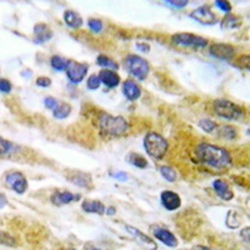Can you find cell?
I'll use <instances>...</instances> for the list:
<instances>
[{
	"instance_id": "obj_1",
	"label": "cell",
	"mask_w": 250,
	"mask_h": 250,
	"mask_svg": "<svg viewBox=\"0 0 250 250\" xmlns=\"http://www.w3.org/2000/svg\"><path fill=\"white\" fill-rule=\"evenodd\" d=\"M195 155L196 159L203 165L216 171L227 170L233 162L230 153L227 149L208 143H200L196 145Z\"/></svg>"
},
{
	"instance_id": "obj_2",
	"label": "cell",
	"mask_w": 250,
	"mask_h": 250,
	"mask_svg": "<svg viewBox=\"0 0 250 250\" xmlns=\"http://www.w3.org/2000/svg\"><path fill=\"white\" fill-rule=\"evenodd\" d=\"M99 131L103 137L119 138L125 135L129 130V124L126 119L120 115H110L108 113H102L98 119Z\"/></svg>"
},
{
	"instance_id": "obj_3",
	"label": "cell",
	"mask_w": 250,
	"mask_h": 250,
	"mask_svg": "<svg viewBox=\"0 0 250 250\" xmlns=\"http://www.w3.org/2000/svg\"><path fill=\"white\" fill-rule=\"evenodd\" d=\"M144 148L150 158L160 160L164 158L165 153L168 151V142L160 134L150 131L144 138Z\"/></svg>"
},
{
	"instance_id": "obj_4",
	"label": "cell",
	"mask_w": 250,
	"mask_h": 250,
	"mask_svg": "<svg viewBox=\"0 0 250 250\" xmlns=\"http://www.w3.org/2000/svg\"><path fill=\"white\" fill-rule=\"evenodd\" d=\"M124 66L128 70L129 74H131L135 79L140 80V82L145 80V78L148 77L149 70H150L149 62L144 58L135 54H130L125 58Z\"/></svg>"
},
{
	"instance_id": "obj_5",
	"label": "cell",
	"mask_w": 250,
	"mask_h": 250,
	"mask_svg": "<svg viewBox=\"0 0 250 250\" xmlns=\"http://www.w3.org/2000/svg\"><path fill=\"white\" fill-rule=\"evenodd\" d=\"M213 109L218 117L227 120H238L243 115V109L236 105L235 103L227 99L214 100Z\"/></svg>"
},
{
	"instance_id": "obj_6",
	"label": "cell",
	"mask_w": 250,
	"mask_h": 250,
	"mask_svg": "<svg viewBox=\"0 0 250 250\" xmlns=\"http://www.w3.org/2000/svg\"><path fill=\"white\" fill-rule=\"evenodd\" d=\"M171 42L175 45L184 46V48H191L195 50H202L207 48L208 40L199 35L190 34V33H178L171 37Z\"/></svg>"
},
{
	"instance_id": "obj_7",
	"label": "cell",
	"mask_w": 250,
	"mask_h": 250,
	"mask_svg": "<svg viewBox=\"0 0 250 250\" xmlns=\"http://www.w3.org/2000/svg\"><path fill=\"white\" fill-rule=\"evenodd\" d=\"M88 69L89 66L86 64L78 62L75 60H69L68 66L65 69L66 77L73 84H79L88 74Z\"/></svg>"
},
{
	"instance_id": "obj_8",
	"label": "cell",
	"mask_w": 250,
	"mask_h": 250,
	"mask_svg": "<svg viewBox=\"0 0 250 250\" xmlns=\"http://www.w3.org/2000/svg\"><path fill=\"white\" fill-rule=\"evenodd\" d=\"M5 183L18 194H24L28 189V180L20 171H9L5 175Z\"/></svg>"
},
{
	"instance_id": "obj_9",
	"label": "cell",
	"mask_w": 250,
	"mask_h": 250,
	"mask_svg": "<svg viewBox=\"0 0 250 250\" xmlns=\"http://www.w3.org/2000/svg\"><path fill=\"white\" fill-rule=\"evenodd\" d=\"M190 18L199 21L200 24H204V25H214V24L218 23V17L215 15V13H213V10L209 6L205 5L193 10L190 13Z\"/></svg>"
},
{
	"instance_id": "obj_10",
	"label": "cell",
	"mask_w": 250,
	"mask_h": 250,
	"mask_svg": "<svg viewBox=\"0 0 250 250\" xmlns=\"http://www.w3.org/2000/svg\"><path fill=\"white\" fill-rule=\"evenodd\" d=\"M210 55L222 60H231L235 57V48L230 44L218 43L210 46Z\"/></svg>"
},
{
	"instance_id": "obj_11",
	"label": "cell",
	"mask_w": 250,
	"mask_h": 250,
	"mask_svg": "<svg viewBox=\"0 0 250 250\" xmlns=\"http://www.w3.org/2000/svg\"><path fill=\"white\" fill-rule=\"evenodd\" d=\"M160 203H162L163 208H165L168 211H174L180 208L182 199H180L179 194L171 190H164L160 194Z\"/></svg>"
},
{
	"instance_id": "obj_12",
	"label": "cell",
	"mask_w": 250,
	"mask_h": 250,
	"mask_svg": "<svg viewBox=\"0 0 250 250\" xmlns=\"http://www.w3.org/2000/svg\"><path fill=\"white\" fill-rule=\"evenodd\" d=\"M66 178L69 179V182L80 188H90L93 184L90 174L84 173V171H71L66 175Z\"/></svg>"
},
{
	"instance_id": "obj_13",
	"label": "cell",
	"mask_w": 250,
	"mask_h": 250,
	"mask_svg": "<svg viewBox=\"0 0 250 250\" xmlns=\"http://www.w3.org/2000/svg\"><path fill=\"white\" fill-rule=\"evenodd\" d=\"M213 188L216 195H218L222 200L229 202V200H231L234 198V193L231 191L230 187H229V184H228L227 182H224V180L216 179L215 182L213 183Z\"/></svg>"
},
{
	"instance_id": "obj_14",
	"label": "cell",
	"mask_w": 250,
	"mask_h": 250,
	"mask_svg": "<svg viewBox=\"0 0 250 250\" xmlns=\"http://www.w3.org/2000/svg\"><path fill=\"white\" fill-rule=\"evenodd\" d=\"M99 79L106 88H117L120 84V77L117 71L104 69L99 73Z\"/></svg>"
},
{
	"instance_id": "obj_15",
	"label": "cell",
	"mask_w": 250,
	"mask_h": 250,
	"mask_svg": "<svg viewBox=\"0 0 250 250\" xmlns=\"http://www.w3.org/2000/svg\"><path fill=\"white\" fill-rule=\"evenodd\" d=\"M125 229H126V231H128L129 234H131L134 238H137L138 242H139L142 245H144L146 249H148V250H156L155 243H154L148 235H145V234H143L142 231L138 230L137 228H133V227H130V225H126V227H125Z\"/></svg>"
},
{
	"instance_id": "obj_16",
	"label": "cell",
	"mask_w": 250,
	"mask_h": 250,
	"mask_svg": "<svg viewBox=\"0 0 250 250\" xmlns=\"http://www.w3.org/2000/svg\"><path fill=\"white\" fill-rule=\"evenodd\" d=\"M80 195H74L70 191H55L53 195H51L50 200L53 204L58 205V207H62V205L70 204L71 202H77V199H79Z\"/></svg>"
},
{
	"instance_id": "obj_17",
	"label": "cell",
	"mask_w": 250,
	"mask_h": 250,
	"mask_svg": "<svg viewBox=\"0 0 250 250\" xmlns=\"http://www.w3.org/2000/svg\"><path fill=\"white\" fill-rule=\"evenodd\" d=\"M154 236H155L158 240L165 244L167 247L170 248H175L178 247V239L175 238L173 233H170L167 229H162V228H156L155 230H154Z\"/></svg>"
},
{
	"instance_id": "obj_18",
	"label": "cell",
	"mask_w": 250,
	"mask_h": 250,
	"mask_svg": "<svg viewBox=\"0 0 250 250\" xmlns=\"http://www.w3.org/2000/svg\"><path fill=\"white\" fill-rule=\"evenodd\" d=\"M123 94L129 102H135L142 95V90L133 80H125L124 84H123Z\"/></svg>"
},
{
	"instance_id": "obj_19",
	"label": "cell",
	"mask_w": 250,
	"mask_h": 250,
	"mask_svg": "<svg viewBox=\"0 0 250 250\" xmlns=\"http://www.w3.org/2000/svg\"><path fill=\"white\" fill-rule=\"evenodd\" d=\"M34 34H35V43L42 44L49 42L53 38V31L50 30L46 24L39 23L34 26Z\"/></svg>"
},
{
	"instance_id": "obj_20",
	"label": "cell",
	"mask_w": 250,
	"mask_h": 250,
	"mask_svg": "<svg viewBox=\"0 0 250 250\" xmlns=\"http://www.w3.org/2000/svg\"><path fill=\"white\" fill-rule=\"evenodd\" d=\"M82 209L85 213L99 214V215L105 214L106 210L105 205L103 204L102 202H98V200H85V202H83Z\"/></svg>"
},
{
	"instance_id": "obj_21",
	"label": "cell",
	"mask_w": 250,
	"mask_h": 250,
	"mask_svg": "<svg viewBox=\"0 0 250 250\" xmlns=\"http://www.w3.org/2000/svg\"><path fill=\"white\" fill-rule=\"evenodd\" d=\"M64 21L68 26L73 29H79L83 25V19L77 12H73V10H66L64 13Z\"/></svg>"
},
{
	"instance_id": "obj_22",
	"label": "cell",
	"mask_w": 250,
	"mask_h": 250,
	"mask_svg": "<svg viewBox=\"0 0 250 250\" xmlns=\"http://www.w3.org/2000/svg\"><path fill=\"white\" fill-rule=\"evenodd\" d=\"M222 29H236L242 25V18L234 14H227L222 20Z\"/></svg>"
},
{
	"instance_id": "obj_23",
	"label": "cell",
	"mask_w": 250,
	"mask_h": 250,
	"mask_svg": "<svg viewBox=\"0 0 250 250\" xmlns=\"http://www.w3.org/2000/svg\"><path fill=\"white\" fill-rule=\"evenodd\" d=\"M97 64L99 66H102L103 69H108V70H118L119 65L118 62H115L114 60H111L110 58L105 57V55H99L97 58Z\"/></svg>"
},
{
	"instance_id": "obj_24",
	"label": "cell",
	"mask_w": 250,
	"mask_h": 250,
	"mask_svg": "<svg viewBox=\"0 0 250 250\" xmlns=\"http://www.w3.org/2000/svg\"><path fill=\"white\" fill-rule=\"evenodd\" d=\"M71 113V106L68 103H62L58 105V108L53 111L55 119H65L69 117V114Z\"/></svg>"
},
{
	"instance_id": "obj_25",
	"label": "cell",
	"mask_w": 250,
	"mask_h": 250,
	"mask_svg": "<svg viewBox=\"0 0 250 250\" xmlns=\"http://www.w3.org/2000/svg\"><path fill=\"white\" fill-rule=\"evenodd\" d=\"M238 135V131L234 126L230 125H227V126H222L220 130H219V137L223 138L225 140H234Z\"/></svg>"
},
{
	"instance_id": "obj_26",
	"label": "cell",
	"mask_w": 250,
	"mask_h": 250,
	"mask_svg": "<svg viewBox=\"0 0 250 250\" xmlns=\"http://www.w3.org/2000/svg\"><path fill=\"white\" fill-rule=\"evenodd\" d=\"M15 149H17V145L0 137V155H10L15 153Z\"/></svg>"
},
{
	"instance_id": "obj_27",
	"label": "cell",
	"mask_w": 250,
	"mask_h": 250,
	"mask_svg": "<svg viewBox=\"0 0 250 250\" xmlns=\"http://www.w3.org/2000/svg\"><path fill=\"white\" fill-rule=\"evenodd\" d=\"M68 62H69V60H66V59H64V58L59 57V55H54V57H51V59H50L51 68L55 69L57 71L65 70L66 66H68Z\"/></svg>"
},
{
	"instance_id": "obj_28",
	"label": "cell",
	"mask_w": 250,
	"mask_h": 250,
	"mask_svg": "<svg viewBox=\"0 0 250 250\" xmlns=\"http://www.w3.org/2000/svg\"><path fill=\"white\" fill-rule=\"evenodd\" d=\"M129 163L133 164L134 167H137V168H140V169H144L148 167V162H146L144 156H142L140 154H135V153L129 154Z\"/></svg>"
},
{
	"instance_id": "obj_29",
	"label": "cell",
	"mask_w": 250,
	"mask_h": 250,
	"mask_svg": "<svg viewBox=\"0 0 250 250\" xmlns=\"http://www.w3.org/2000/svg\"><path fill=\"white\" fill-rule=\"evenodd\" d=\"M160 174L164 178L165 180H168L169 183H174L176 180V171L175 169H173L171 167H168V165H163L160 167Z\"/></svg>"
},
{
	"instance_id": "obj_30",
	"label": "cell",
	"mask_w": 250,
	"mask_h": 250,
	"mask_svg": "<svg viewBox=\"0 0 250 250\" xmlns=\"http://www.w3.org/2000/svg\"><path fill=\"white\" fill-rule=\"evenodd\" d=\"M227 227L230 228V229H235L240 225V219H239V215L234 210H230L228 213L227 216Z\"/></svg>"
},
{
	"instance_id": "obj_31",
	"label": "cell",
	"mask_w": 250,
	"mask_h": 250,
	"mask_svg": "<svg viewBox=\"0 0 250 250\" xmlns=\"http://www.w3.org/2000/svg\"><path fill=\"white\" fill-rule=\"evenodd\" d=\"M199 126L202 130L207 131V133H213L216 129V123H214L210 119H202L199 122Z\"/></svg>"
},
{
	"instance_id": "obj_32",
	"label": "cell",
	"mask_w": 250,
	"mask_h": 250,
	"mask_svg": "<svg viewBox=\"0 0 250 250\" xmlns=\"http://www.w3.org/2000/svg\"><path fill=\"white\" fill-rule=\"evenodd\" d=\"M100 84H102V82H100L99 79V75L93 74L88 78V80H86V88H88L89 90H97V89H99Z\"/></svg>"
},
{
	"instance_id": "obj_33",
	"label": "cell",
	"mask_w": 250,
	"mask_h": 250,
	"mask_svg": "<svg viewBox=\"0 0 250 250\" xmlns=\"http://www.w3.org/2000/svg\"><path fill=\"white\" fill-rule=\"evenodd\" d=\"M0 244L6 245V247H15L17 243H15V239L13 236L4 233V231H0Z\"/></svg>"
},
{
	"instance_id": "obj_34",
	"label": "cell",
	"mask_w": 250,
	"mask_h": 250,
	"mask_svg": "<svg viewBox=\"0 0 250 250\" xmlns=\"http://www.w3.org/2000/svg\"><path fill=\"white\" fill-rule=\"evenodd\" d=\"M88 26L93 33H100L103 30V23L99 19H89Z\"/></svg>"
},
{
	"instance_id": "obj_35",
	"label": "cell",
	"mask_w": 250,
	"mask_h": 250,
	"mask_svg": "<svg viewBox=\"0 0 250 250\" xmlns=\"http://www.w3.org/2000/svg\"><path fill=\"white\" fill-rule=\"evenodd\" d=\"M215 6L219 8V10L227 13V14H230L231 12V5L229 1H225V0H216Z\"/></svg>"
},
{
	"instance_id": "obj_36",
	"label": "cell",
	"mask_w": 250,
	"mask_h": 250,
	"mask_svg": "<svg viewBox=\"0 0 250 250\" xmlns=\"http://www.w3.org/2000/svg\"><path fill=\"white\" fill-rule=\"evenodd\" d=\"M44 105H45V108H48L49 110L54 111L55 109L58 108V105H59V103H58V100L55 99V98L46 97L45 99H44Z\"/></svg>"
},
{
	"instance_id": "obj_37",
	"label": "cell",
	"mask_w": 250,
	"mask_h": 250,
	"mask_svg": "<svg viewBox=\"0 0 250 250\" xmlns=\"http://www.w3.org/2000/svg\"><path fill=\"white\" fill-rule=\"evenodd\" d=\"M13 89V85H12V83L9 82L8 79H0V91L1 93H10Z\"/></svg>"
},
{
	"instance_id": "obj_38",
	"label": "cell",
	"mask_w": 250,
	"mask_h": 250,
	"mask_svg": "<svg viewBox=\"0 0 250 250\" xmlns=\"http://www.w3.org/2000/svg\"><path fill=\"white\" fill-rule=\"evenodd\" d=\"M238 64L239 66H242V68L250 70V55H243V57L239 58Z\"/></svg>"
},
{
	"instance_id": "obj_39",
	"label": "cell",
	"mask_w": 250,
	"mask_h": 250,
	"mask_svg": "<svg viewBox=\"0 0 250 250\" xmlns=\"http://www.w3.org/2000/svg\"><path fill=\"white\" fill-rule=\"evenodd\" d=\"M37 85L40 88H48L51 85V80L48 77H39L37 79Z\"/></svg>"
},
{
	"instance_id": "obj_40",
	"label": "cell",
	"mask_w": 250,
	"mask_h": 250,
	"mask_svg": "<svg viewBox=\"0 0 250 250\" xmlns=\"http://www.w3.org/2000/svg\"><path fill=\"white\" fill-rule=\"evenodd\" d=\"M240 236H242L244 242L249 243L250 244V228H245V229H243V230L240 231Z\"/></svg>"
},
{
	"instance_id": "obj_41",
	"label": "cell",
	"mask_w": 250,
	"mask_h": 250,
	"mask_svg": "<svg viewBox=\"0 0 250 250\" xmlns=\"http://www.w3.org/2000/svg\"><path fill=\"white\" fill-rule=\"evenodd\" d=\"M168 4H170V5L175 6V8H184V6L188 5V1L187 0H182V1H174V0H169Z\"/></svg>"
},
{
	"instance_id": "obj_42",
	"label": "cell",
	"mask_w": 250,
	"mask_h": 250,
	"mask_svg": "<svg viewBox=\"0 0 250 250\" xmlns=\"http://www.w3.org/2000/svg\"><path fill=\"white\" fill-rule=\"evenodd\" d=\"M137 48L139 49L140 51H143V53H148V51L150 50V46H149L148 44H145V43H138Z\"/></svg>"
},
{
	"instance_id": "obj_43",
	"label": "cell",
	"mask_w": 250,
	"mask_h": 250,
	"mask_svg": "<svg viewBox=\"0 0 250 250\" xmlns=\"http://www.w3.org/2000/svg\"><path fill=\"white\" fill-rule=\"evenodd\" d=\"M113 176L115 178V179H119L120 182H125V180H126V178H128V176H126V174H124V173H115V174H113Z\"/></svg>"
},
{
	"instance_id": "obj_44",
	"label": "cell",
	"mask_w": 250,
	"mask_h": 250,
	"mask_svg": "<svg viewBox=\"0 0 250 250\" xmlns=\"http://www.w3.org/2000/svg\"><path fill=\"white\" fill-rule=\"evenodd\" d=\"M5 205H8V200H6V196L4 194L0 193V209H3Z\"/></svg>"
},
{
	"instance_id": "obj_45",
	"label": "cell",
	"mask_w": 250,
	"mask_h": 250,
	"mask_svg": "<svg viewBox=\"0 0 250 250\" xmlns=\"http://www.w3.org/2000/svg\"><path fill=\"white\" fill-rule=\"evenodd\" d=\"M115 208H113V207H109L108 209H106L105 210V214H108V215H114V214H115Z\"/></svg>"
},
{
	"instance_id": "obj_46",
	"label": "cell",
	"mask_w": 250,
	"mask_h": 250,
	"mask_svg": "<svg viewBox=\"0 0 250 250\" xmlns=\"http://www.w3.org/2000/svg\"><path fill=\"white\" fill-rule=\"evenodd\" d=\"M194 250H211V249H209V248L207 247H203V245H196V247H194Z\"/></svg>"
},
{
	"instance_id": "obj_47",
	"label": "cell",
	"mask_w": 250,
	"mask_h": 250,
	"mask_svg": "<svg viewBox=\"0 0 250 250\" xmlns=\"http://www.w3.org/2000/svg\"><path fill=\"white\" fill-rule=\"evenodd\" d=\"M93 250H100V249H93Z\"/></svg>"
},
{
	"instance_id": "obj_48",
	"label": "cell",
	"mask_w": 250,
	"mask_h": 250,
	"mask_svg": "<svg viewBox=\"0 0 250 250\" xmlns=\"http://www.w3.org/2000/svg\"><path fill=\"white\" fill-rule=\"evenodd\" d=\"M71 250H74V249H71Z\"/></svg>"
}]
</instances>
